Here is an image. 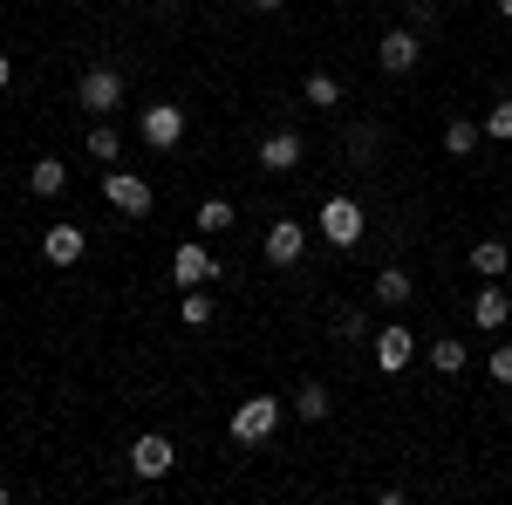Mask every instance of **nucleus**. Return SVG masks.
<instances>
[{"instance_id":"f257e3e1","label":"nucleus","mask_w":512,"mask_h":505,"mask_svg":"<svg viewBox=\"0 0 512 505\" xmlns=\"http://www.w3.org/2000/svg\"><path fill=\"white\" fill-rule=\"evenodd\" d=\"M315 226H321V239H328L335 253H355V246L369 239V212H362V198L328 192V198H321V212H315Z\"/></svg>"},{"instance_id":"f03ea898","label":"nucleus","mask_w":512,"mask_h":505,"mask_svg":"<svg viewBox=\"0 0 512 505\" xmlns=\"http://www.w3.org/2000/svg\"><path fill=\"white\" fill-rule=\"evenodd\" d=\"M103 205L123 212V219H151V212H158V185H151V178H137V171H117V164H110V171H103Z\"/></svg>"},{"instance_id":"7ed1b4c3","label":"nucleus","mask_w":512,"mask_h":505,"mask_svg":"<svg viewBox=\"0 0 512 505\" xmlns=\"http://www.w3.org/2000/svg\"><path fill=\"white\" fill-rule=\"evenodd\" d=\"M123 89H130V82H123L117 62H89V69L76 76V103L89 110V117H110V110L123 103Z\"/></svg>"},{"instance_id":"20e7f679","label":"nucleus","mask_w":512,"mask_h":505,"mask_svg":"<svg viewBox=\"0 0 512 505\" xmlns=\"http://www.w3.org/2000/svg\"><path fill=\"white\" fill-rule=\"evenodd\" d=\"M417 349H424V342L410 335V321H390V328H376V335H369V355H376V369H383V376H403V369L417 362Z\"/></svg>"},{"instance_id":"39448f33","label":"nucleus","mask_w":512,"mask_h":505,"mask_svg":"<svg viewBox=\"0 0 512 505\" xmlns=\"http://www.w3.org/2000/svg\"><path fill=\"white\" fill-rule=\"evenodd\" d=\"M280 410H287L280 396H246V403L233 410V444H267V437L280 430Z\"/></svg>"},{"instance_id":"423d86ee","label":"nucleus","mask_w":512,"mask_h":505,"mask_svg":"<svg viewBox=\"0 0 512 505\" xmlns=\"http://www.w3.org/2000/svg\"><path fill=\"white\" fill-rule=\"evenodd\" d=\"M376 62H383V76H417V62H424V35L403 21V28H390V35L376 41Z\"/></svg>"},{"instance_id":"0eeeda50","label":"nucleus","mask_w":512,"mask_h":505,"mask_svg":"<svg viewBox=\"0 0 512 505\" xmlns=\"http://www.w3.org/2000/svg\"><path fill=\"white\" fill-rule=\"evenodd\" d=\"M260 260H267V267H301V260H308V226H301V219H274L267 239H260Z\"/></svg>"},{"instance_id":"6e6552de","label":"nucleus","mask_w":512,"mask_h":505,"mask_svg":"<svg viewBox=\"0 0 512 505\" xmlns=\"http://www.w3.org/2000/svg\"><path fill=\"white\" fill-rule=\"evenodd\" d=\"M137 137H144L151 151H178V144H185V110H178V103H151V110L137 117Z\"/></svg>"},{"instance_id":"1a4fd4ad","label":"nucleus","mask_w":512,"mask_h":505,"mask_svg":"<svg viewBox=\"0 0 512 505\" xmlns=\"http://www.w3.org/2000/svg\"><path fill=\"white\" fill-rule=\"evenodd\" d=\"M171 280H178V287H212V280H219L212 246H205V239H178V253H171Z\"/></svg>"},{"instance_id":"9d476101","label":"nucleus","mask_w":512,"mask_h":505,"mask_svg":"<svg viewBox=\"0 0 512 505\" xmlns=\"http://www.w3.org/2000/svg\"><path fill=\"white\" fill-rule=\"evenodd\" d=\"M82 253H89V233H82L76 219H55V226L41 233V260H48V267H76Z\"/></svg>"},{"instance_id":"9b49d317","label":"nucleus","mask_w":512,"mask_h":505,"mask_svg":"<svg viewBox=\"0 0 512 505\" xmlns=\"http://www.w3.org/2000/svg\"><path fill=\"white\" fill-rule=\"evenodd\" d=\"M301 157H308V137H301V130H267V137H260V171H294V164H301Z\"/></svg>"},{"instance_id":"f8f14e48","label":"nucleus","mask_w":512,"mask_h":505,"mask_svg":"<svg viewBox=\"0 0 512 505\" xmlns=\"http://www.w3.org/2000/svg\"><path fill=\"white\" fill-rule=\"evenodd\" d=\"M171 465H178V451H171V437H158V430H144V437L130 444V471H137V478H164Z\"/></svg>"},{"instance_id":"ddd939ff","label":"nucleus","mask_w":512,"mask_h":505,"mask_svg":"<svg viewBox=\"0 0 512 505\" xmlns=\"http://www.w3.org/2000/svg\"><path fill=\"white\" fill-rule=\"evenodd\" d=\"M472 321H478V328H506V321H512V287L485 280V287L472 294Z\"/></svg>"},{"instance_id":"4468645a","label":"nucleus","mask_w":512,"mask_h":505,"mask_svg":"<svg viewBox=\"0 0 512 505\" xmlns=\"http://www.w3.org/2000/svg\"><path fill=\"white\" fill-rule=\"evenodd\" d=\"M28 192L35 198H62L69 192V164H62V157H35V164H28Z\"/></svg>"},{"instance_id":"2eb2a0df","label":"nucleus","mask_w":512,"mask_h":505,"mask_svg":"<svg viewBox=\"0 0 512 505\" xmlns=\"http://www.w3.org/2000/svg\"><path fill=\"white\" fill-rule=\"evenodd\" d=\"M424 355H431L437 376H465V362H472V349H465L458 335H444V342H424Z\"/></svg>"},{"instance_id":"dca6fc26","label":"nucleus","mask_w":512,"mask_h":505,"mask_svg":"<svg viewBox=\"0 0 512 505\" xmlns=\"http://www.w3.org/2000/svg\"><path fill=\"white\" fill-rule=\"evenodd\" d=\"M369 294H376L383 308H410V294H417V287H410V273H403V267H383V273H376V287H369Z\"/></svg>"},{"instance_id":"f3484780","label":"nucleus","mask_w":512,"mask_h":505,"mask_svg":"<svg viewBox=\"0 0 512 505\" xmlns=\"http://www.w3.org/2000/svg\"><path fill=\"white\" fill-rule=\"evenodd\" d=\"M478 144H485V123H472V117H451V123H444V151H451V157H472Z\"/></svg>"},{"instance_id":"a211bd4d","label":"nucleus","mask_w":512,"mask_h":505,"mask_svg":"<svg viewBox=\"0 0 512 505\" xmlns=\"http://www.w3.org/2000/svg\"><path fill=\"white\" fill-rule=\"evenodd\" d=\"M506 267H512V246H506V239H478V246H472V273L499 280Z\"/></svg>"},{"instance_id":"6ab92c4d","label":"nucleus","mask_w":512,"mask_h":505,"mask_svg":"<svg viewBox=\"0 0 512 505\" xmlns=\"http://www.w3.org/2000/svg\"><path fill=\"white\" fill-rule=\"evenodd\" d=\"M178 314H185V328H212V314H219V301H212L205 287H178Z\"/></svg>"},{"instance_id":"aec40b11","label":"nucleus","mask_w":512,"mask_h":505,"mask_svg":"<svg viewBox=\"0 0 512 505\" xmlns=\"http://www.w3.org/2000/svg\"><path fill=\"white\" fill-rule=\"evenodd\" d=\"M233 226H239V212L226 198H205L198 205V239H219V233H233Z\"/></svg>"},{"instance_id":"412c9836","label":"nucleus","mask_w":512,"mask_h":505,"mask_svg":"<svg viewBox=\"0 0 512 505\" xmlns=\"http://www.w3.org/2000/svg\"><path fill=\"white\" fill-rule=\"evenodd\" d=\"M342 151H349V164H376V151H383V130H376V123H355L349 137H342Z\"/></svg>"},{"instance_id":"4be33fe9","label":"nucleus","mask_w":512,"mask_h":505,"mask_svg":"<svg viewBox=\"0 0 512 505\" xmlns=\"http://www.w3.org/2000/svg\"><path fill=\"white\" fill-rule=\"evenodd\" d=\"M328 410H335V403H328V383H301L294 389V417H301V424H321Z\"/></svg>"},{"instance_id":"5701e85b","label":"nucleus","mask_w":512,"mask_h":505,"mask_svg":"<svg viewBox=\"0 0 512 505\" xmlns=\"http://www.w3.org/2000/svg\"><path fill=\"white\" fill-rule=\"evenodd\" d=\"M301 96H308L315 110H335V103H342V82L328 76V69H315V76H301Z\"/></svg>"},{"instance_id":"b1692460","label":"nucleus","mask_w":512,"mask_h":505,"mask_svg":"<svg viewBox=\"0 0 512 505\" xmlns=\"http://www.w3.org/2000/svg\"><path fill=\"white\" fill-rule=\"evenodd\" d=\"M89 157H96V164H117L123 157V130H110V123L96 117V130H89Z\"/></svg>"},{"instance_id":"393cba45","label":"nucleus","mask_w":512,"mask_h":505,"mask_svg":"<svg viewBox=\"0 0 512 505\" xmlns=\"http://www.w3.org/2000/svg\"><path fill=\"white\" fill-rule=\"evenodd\" d=\"M369 335H376V328H369V314H362V308L335 314V342H369Z\"/></svg>"},{"instance_id":"a878e982","label":"nucleus","mask_w":512,"mask_h":505,"mask_svg":"<svg viewBox=\"0 0 512 505\" xmlns=\"http://www.w3.org/2000/svg\"><path fill=\"white\" fill-rule=\"evenodd\" d=\"M485 137H492V144H512V96H499V103L485 110Z\"/></svg>"},{"instance_id":"bb28decb","label":"nucleus","mask_w":512,"mask_h":505,"mask_svg":"<svg viewBox=\"0 0 512 505\" xmlns=\"http://www.w3.org/2000/svg\"><path fill=\"white\" fill-rule=\"evenodd\" d=\"M410 28H417L424 41L437 35V7H431V0H410Z\"/></svg>"},{"instance_id":"cd10ccee","label":"nucleus","mask_w":512,"mask_h":505,"mask_svg":"<svg viewBox=\"0 0 512 505\" xmlns=\"http://www.w3.org/2000/svg\"><path fill=\"white\" fill-rule=\"evenodd\" d=\"M485 369H492V383H506V389H512V342L485 355Z\"/></svg>"},{"instance_id":"c85d7f7f","label":"nucleus","mask_w":512,"mask_h":505,"mask_svg":"<svg viewBox=\"0 0 512 505\" xmlns=\"http://www.w3.org/2000/svg\"><path fill=\"white\" fill-rule=\"evenodd\" d=\"M7 82H14V62H7V55H0V89H7Z\"/></svg>"},{"instance_id":"c756f323","label":"nucleus","mask_w":512,"mask_h":505,"mask_svg":"<svg viewBox=\"0 0 512 505\" xmlns=\"http://www.w3.org/2000/svg\"><path fill=\"white\" fill-rule=\"evenodd\" d=\"M253 7H260V14H274V7H287V0H253Z\"/></svg>"},{"instance_id":"7c9ffc66","label":"nucleus","mask_w":512,"mask_h":505,"mask_svg":"<svg viewBox=\"0 0 512 505\" xmlns=\"http://www.w3.org/2000/svg\"><path fill=\"white\" fill-rule=\"evenodd\" d=\"M499 14H506V21H512V0H499Z\"/></svg>"}]
</instances>
